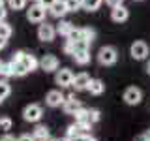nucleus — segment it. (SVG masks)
<instances>
[{
    "instance_id": "f257e3e1",
    "label": "nucleus",
    "mask_w": 150,
    "mask_h": 141,
    "mask_svg": "<svg viewBox=\"0 0 150 141\" xmlns=\"http://www.w3.org/2000/svg\"><path fill=\"white\" fill-rule=\"evenodd\" d=\"M118 60V51L115 49L112 45H105L100 49V53H98V62L101 66H112Z\"/></svg>"
},
{
    "instance_id": "79ce46f5",
    "label": "nucleus",
    "mask_w": 150,
    "mask_h": 141,
    "mask_svg": "<svg viewBox=\"0 0 150 141\" xmlns=\"http://www.w3.org/2000/svg\"><path fill=\"white\" fill-rule=\"evenodd\" d=\"M4 2H6V0H0V6H4Z\"/></svg>"
},
{
    "instance_id": "cd10ccee",
    "label": "nucleus",
    "mask_w": 150,
    "mask_h": 141,
    "mask_svg": "<svg viewBox=\"0 0 150 141\" xmlns=\"http://www.w3.org/2000/svg\"><path fill=\"white\" fill-rule=\"evenodd\" d=\"M9 94H11V88H9V85L6 81H0V98H8Z\"/></svg>"
},
{
    "instance_id": "f3484780",
    "label": "nucleus",
    "mask_w": 150,
    "mask_h": 141,
    "mask_svg": "<svg viewBox=\"0 0 150 141\" xmlns=\"http://www.w3.org/2000/svg\"><path fill=\"white\" fill-rule=\"evenodd\" d=\"M73 56V60L77 64H81V66H84V64H88L90 62V51H75V53L71 55Z\"/></svg>"
},
{
    "instance_id": "4c0bfd02",
    "label": "nucleus",
    "mask_w": 150,
    "mask_h": 141,
    "mask_svg": "<svg viewBox=\"0 0 150 141\" xmlns=\"http://www.w3.org/2000/svg\"><path fill=\"white\" fill-rule=\"evenodd\" d=\"M84 141H96L94 137H90V135H84Z\"/></svg>"
},
{
    "instance_id": "c03bdc74",
    "label": "nucleus",
    "mask_w": 150,
    "mask_h": 141,
    "mask_svg": "<svg viewBox=\"0 0 150 141\" xmlns=\"http://www.w3.org/2000/svg\"><path fill=\"white\" fill-rule=\"evenodd\" d=\"M0 66H2V60H0Z\"/></svg>"
},
{
    "instance_id": "4be33fe9",
    "label": "nucleus",
    "mask_w": 150,
    "mask_h": 141,
    "mask_svg": "<svg viewBox=\"0 0 150 141\" xmlns=\"http://www.w3.org/2000/svg\"><path fill=\"white\" fill-rule=\"evenodd\" d=\"M79 135H86V134H83V130L79 128L77 124H71L68 128V132H66V137L68 139H73V137H79Z\"/></svg>"
},
{
    "instance_id": "a878e982",
    "label": "nucleus",
    "mask_w": 150,
    "mask_h": 141,
    "mask_svg": "<svg viewBox=\"0 0 150 141\" xmlns=\"http://www.w3.org/2000/svg\"><path fill=\"white\" fill-rule=\"evenodd\" d=\"M66 8H68V11H77V9H81V0H64Z\"/></svg>"
},
{
    "instance_id": "ddd939ff",
    "label": "nucleus",
    "mask_w": 150,
    "mask_h": 141,
    "mask_svg": "<svg viewBox=\"0 0 150 141\" xmlns=\"http://www.w3.org/2000/svg\"><path fill=\"white\" fill-rule=\"evenodd\" d=\"M111 19L115 23H124V21H128L129 19V11H128V8L122 4V6H116V8H112V11H111Z\"/></svg>"
},
{
    "instance_id": "0eeeda50",
    "label": "nucleus",
    "mask_w": 150,
    "mask_h": 141,
    "mask_svg": "<svg viewBox=\"0 0 150 141\" xmlns=\"http://www.w3.org/2000/svg\"><path fill=\"white\" fill-rule=\"evenodd\" d=\"M58 66H60V62H58V58H56L54 55H43L41 60H40V68L43 70V72H47V73L56 72Z\"/></svg>"
},
{
    "instance_id": "b1692460",
    "label": "nucleus",
    "mask_w": 150,
    "mask_h": 141,
    "mask_svg": "<svg viewBox=\"0 0 150 141\" xmlns=\"http://www.w3.org/2000/svg\"><path fill=\"white\" fill-rule=\"evenodd\" d=\"M8 6H9V9L19 11V9H25L26 8V0H8Z\"/></svg>"
},
{
    "instance_id": "20e7f679",
    "label": "nucleus",
    "mask_w": 150,
    "mask_h": 141,
    "mask_svg": "<svg viewBox=\"0 0 150 141\" xmlns=\"http://www.w3.org/2000/svg\"><path fill=\"white\" fill-rule=\"evenodd\" d=\"M54 36H56V28L51 25V23H47V21H43V23H40V26H38V38H40L41 41H53L54 40Z\"/></svg>"
},
{
    "instance_id": "2f4dec72",
    "label": "nucleus",
    "mask_w": 150,
    "mask_h": 141,
    "mask_svg": "<svg viewBox=\"0 0 150 141\" xmlns=\"http://www.w3.org/2000/svg\"><path fill=\"white\" fill-rule=\"evenodd\" d=\"M105 4H107V6H111V8H116V6H122L124 0H105Z\"/></svg>"
},
{
    "instance_id": "f704fd0d",
    "label": "nucleus",
    "mask_w": 150,
    "mask_h": 141,
    "mask_svg": "<svg viewBox=\"0 0 150 141\" xmlns=\"http://www.w3.org/2000/svg\"><path fill=\"white\" fill-rule=\"evenodd\" d=\"M17 141H34V137H32V135H28V134H23Z\"/></svg>"
},
{
    "instance_id": "c756f323",
    "label": "nucleus",
    "mask_w": 150,
    "mask_h": 141,
    "mask_svg": "<svg viewBox=\"0 0 150 141\" xmlns=\"http://www.w3.org/2000/svg\"><path fill=\"white\" fill-rule=\"evenodd\" d=\"M88 119H90L92 124L98 122V120H100V111H98V109H88Z\"/></svg>"
},
{
    "instance_id": "c85d7f7f",
    "label": "nucleus",
    "mask_w": 150,
    "mask_h": 141,
    "mask_svg": "<svg viewBox=\"0 0 150 141\" xmlns=\"http://www.w3.org/2000/svg\"><path fill=\"white\" fill-rule=\"evenodd\" d=\"M66 40H69V41H79L81 40V28H71V32H69L68 34V38H66Z\"/></svg>"
},
{
    "instance_id": "393cba45",
    "label": "nucleus",
    "mask_w": 150,
    "mask_h": 141,
    "mask_svg": "<svg viewBox=\"0 0 150 141\" xmlns=\"http://www.w3.org/2000/svg\"><path fill=\"white\" fill-rule=\"evenodd\" d=\"M0 75H2V77H11L13 75L11 62H2V66H0Z\"/></svg>"
},
{
    "instance_id": "72a5a7b5",
    "label": "nucleus",
    "mask_w": 150,
    "mask_h": 141,
    "mask_svg": "<svg viewBox=\"0 0 150 141\" xmlns=\"http://www.w3.org/2000/svg\"><path fill=\"white\" fill-rule=\"evenodd\" d=\"M6 15H8V9L4 6H0V21H6Z\"/></svg>"
},
{
    "instance_id": "a19ab883",
    "label": "nucleus",
    "mask_w": 150,
    "mask_h": 141,
    "mask_svg": "<svg viewBox=\"0 0 150 141\" xmlns=\"http://www.w3.org/2000/svg\"><path fill=\"white\" fill-rule=\"evenodd\" d=\"M146 72H148V73H150V62H148V66H146Z\"/></svg>"
},
{
    "instance_id": "2eb2a0df",
    "label": "nucleus",
    "mask_w": 150,
    "mask_h": 141,
    "mask_svg": "<svg viewBox=\"0 0 150 141\" xmlns=\"http://www.w3.org/2000/svg\"><path fill=\"white\" fill-rule=\"evenodd\" d=\"M86 90L90 94H94V96H100V94H103V90H105V85H103L101 79H90Z\"/></svg>"
},
{
    "instance_id": "dca6fc26",
    "label": "nucleus",
    "mask_w": 150,
    "mask_h": 141,
    "mask_svg": "<svg viewBox=\"0 0 150 141\" xmlns=\"http://www.w3.org/2000/svg\"><path fill=\"white\" fill-rule=\"evenodd\" d=\"M56 28V34L58 36H64V38H68V34L71 32V28H73V25L69 21H64V19H60V23L54 26Z\"/></svg>"
},
{
    "instance_id": "7ed1b4c3",
    "label": "nucleus",
    "mask_w": 150,
    "mask_h": 141,
    "mask_svg": "<svg viewBox=\"0 0 150 141\" xmlns=\"http://www.w3.org/2000/svg\"><path fill=\"white\" fill-rule=\"evenodd\" d=\"M11 60H21V62L26 66V70H28V72H34L38 66H40V60H38L34 55L25 53V51H17V53L13 55V58H11Z\"/></svg>"
},
{
    "instance_id": "6e6552de",
    "label": "nucleus",
    "mask_w": 150,
    "mask_h": 141,
    "mask_svg": "<svg viewBox=\"0 0 150 141\" xmlns=\"http://www.w3.org/2000/svg\"><path fill=\"white\" fill-rule=\"evenodd\" d=\"M141 100H143V92H141V88H137V87L126 88L124 102L128 103V105H137V103H141Z\"/></svg>"
},
{
    "instance_id": "39448f33",
    "label": "nucleus",
    "mask_w": 150,
    "mask_h": 141,
    "mask_svg": "<svg viewBox=\"0 0 150 141\" xmlns=\"http://www.w3.org/2000/svg\"><path fill=\"white\" fill-rule=\"evenodd\" d=\"M41 115H43V111H41V107L38 103H30V105H26L23 109V119L28 122H38L41 119Z\"/></svg>"
},
{
    "instance_id": "473e14b6",
    "label": "nucleus",
    "mask_w": 150,
    "mask_h": 141,
    "mask_svg": "<svg viewBox=\"0 0 150 141\" xmlns=\"http://www.w3.org/2000/svg\"><path fill=\"white\" fill-rule=\"evenodd\" d=\"M38 2H40L43 8H47V9H49V8H51V6H53V4L56 2V0H38Z\"/></svg>"
},
{
    "instance_id": "e433bc0d",
    "label": "nucleus",
    "mask_w": 150,
    "mask_h": 141,
    "mask_svg": "<svg viewBox=\"0 0 150 141\" xmlns=\"http://www.w3.org/2000/svg\"><path fill=\"white\" fill-rule=\"evenodd\" d=\"M135 141H148V139H146V135H144V134H141V135L135 137Z\"/></svg>"
},
{
    "instance_id": "7c9ffc66",
    "label": "nucleus",
    "mask_w": 150,
    "mask_h": 141,
    "mask_svg": "<svg viewBox=\"0 0 150 141\" xmlns=\"http://www.w3.org/2000/svg\"><path fill=\"white\" fill-rule=\"evenodd\" d=\"M64 53H68V55H73V41L66 40V43H64Z\"/></svg>"
},
{
    "instance_id": "1a4fd4ad",
    "label": "nucleus",
    "mask_w": 150,
    "mask_h": 141,
    "mask_svg": "<svg viewBox=\"0 0 150 141\" xmlns=\"http://www.w3.org/2000/svg\"><path fill=\"white\" fill-rule=\"evenodd\" d=\"M129 53L135 60H144L148 56V45L144 43V41H135V43L131 45Z\"/></svg>"
},
{
    "instance_id": "f03ea898",
    "label": "nucleus",
    "mask_w": 150,
    "mask_h": 141,
    "mask_svg": "<svg viewBox=\"0 0 150 141\" xmlns=\"http://www.w3.org/2000/svg\"><path fill=\"white\" fill-rule=\"evenodd\" d=\"M45 13H47V8H43L40 2H34L30 8L26 9V19L30 23H43L45 21Z\"/></svg>"
},
{
    "instance_id": "6ab92c4d",
    "label": "nucleus",
    "mask_w": 150,
    "mask_h": 141,
    "mask_svg": "<svg viewBox=\"0 0 150 141\" xmlns=\"http://www.w3.org/2000/svg\"><path fill=\"white\" fill-rule=\"evenodd\" d=\"M103 0H81V9H86V11H96L100 9Z\"/></svg>"
},
{
    "instance_id": "aec40b11",
    "label": "nucleus",
    "mask_w": 150,
    "mask_h": 141,
    "mask_svg": "<svg viewBox=\"0 0 150 141\" xmlns=\"http://www.w3.org/2000/svg\"><path fill=\"white\" fill-rule=\"evenodd\" d=\"M32 137H34V141H45L49 137V128L47 126H38L34 134H32Z\"/></svg>"
},
{
    "instance_id": "ea45409f",
    "label": "nucleus",
    "mask_w": 150,
    "mask_h": 141,
    "mask_svg": "<svg viewBox=\"0 0 150 141\" xmlns=\"http://www.w3.org/2000/svg\"><path fill=\"white\" fill-rule=\"evenodd\" d=\"M45 141H58V139H53V137H47Z\"/></svg>"
},
{
    "instance_id": "5701e85b",
    "label": "nucleus",
    "mask_w": 150,
    "mask_h": 141,
    "mask_svg": "<svg viewBox=\"0 0 150 141\" xmlns=\"http://www.w3.org/2000/svg\"><path fill=\"white\" fill-rule=\"evenodd\" d=\"M13 34L11 26L8 25L6 21H0V38H4V40H9V36Z\"/></svg>"
},
{
    "instance_id": "a211bd4d",
    "label": "nucleus",
    "mask_w": 150,
    "mask_h": 141,
    "mask_svg": "<svg viewBox=\"0 0 150 141\" xmlns=\"http://www.w3.org/2000/svg\"><path fill=\"white\" fill-rule=\"evenodd\" d=\"M11 70H13V75H17V77H23V75L30 73L21 60H11Z\"/></svg>"
},
{
    "instance_id": "a18cd8bd",
    "label": "nucleus",
    "mask_w": 150,
    "mask_h": 141,
    "mask_svg": "<svg viewBox=\"0 0 150 141\" xmlns=\"http://www.w3.org/2000/svg\"><path fill=\"white\" fill-rule=\"evenodd\" d=\"M0 103H2V98H0Z\"/></svg>"
},
{
    "instance_id": "49530a36",
    "label": "nucleus",
    "mask_w": 150,
    "mask_h": 141,
    "mask_svg": "<svg viewBox=\"0 0 150 141\" xmlns=\"http://www.w3.org/2000/svg\"><path fill=\"white\" fill-rule=\"evenodd\" d=\"M36 2H38V0H36Z\"/></svg>"
},
{
    "instance_id": "412c9836",
    "label": "nucleus",
    "mask_w": 150,
    "mask_h": 141,
    "mask_svg": "<svg viewBox=\"0 0 150 141\" xmlns=\"http://www.w3.org/2000/svg\"><path fill=\"white\" fill-rule=\"evenodd\" d=\"M81 40L88 41V43H92V41L96 40V30H94V28H90V26H83V28H81Z\"/></svg>"
},
{
    "instance_id": "bb28decb",
    "label": "nucleus",
    "mask_w": 150,
    "mask_h": 141,
    "mask_svg": "<svg viewBox=\"0 0 150 141\" xmlns=\"http://www.w3.org/2000/svg\"><path fill=\"white\" fill-rule=\"evenodd\" d=\"M11 119L9 117H0V130L2 132H8V130H11Z\"/></svg>"
},
{
    "instance_id": "423d86ee",
    "label": "nucleus",
    "mask_w": 150,
    "mask_h": 141,
    "mask_svg": "<svg viewBox=\"0 0 150 141\" xmlns=\"http://www.w3.org/2000/svg\"><path fill=\"white\" fill-rule=\"evenodd\" d=\"M73 72L68 68H62V70H56V75H54V81L56 85H60V87H71L73 83Z\"/></svg>"
},
{
    "instance_id": "58836bf2",
    "label": "nucleus",
    "mask_w": 150,
    "mask_h": 141,
    "mask_svg": "<svg viewBox=\"0 0 150 141\" xmlns=\"http://www.w3.org/2000/svg\"><path fill=\"white\" fill-rule=\"evenodd\" d=\"M144 135H146V139L150 141V130H148V132H144Z\"/></svg>"
},
{
    "instance_id": "9d476101",
    "label": "nucleus",
    "mask_w": 150,
    "mask_h": 141,
    "mask_svg": "<svg viewBox=\"0 0 150 141\" xmlns=\"http://www.w3.org/2000/svg\"><path fill=\"white\" fill-rule=\"evenodd\" d=\"M64 102H66V98L60 90H49L47 96H45V103L49 107H58V105H62Z\"/></svg>"
},
{
    "instance_id": "4468645a",
    "label": "nucleus",
    "mask_w": 150,
    "mask_h": 141,
    "mask_svg": "<svg viewBox=\"0 0 150 141\" xmlns=\"http://www.w3.org/2000/svg\"><path fill=\"white\" fill-rule=\"evenodd\" d=\"M49 13H51L53 17H56V19H62L66 13H68V8H66L64 0H56L53 6L49 8Z\"/></svg>"
},
{
    "instance_id": "c9c22d12",
    "label": "nucleus",
    "mask_w": 150,
    "mask_h": 141,
    "mask_svg": "<svg viewBox=\"0 0 150 141\" xmlns=\"http://www.w3.org/2000/svg\"><path fill=\"white\" fill-rule=\"evenodd\" d=\"M0 141H17V139L13 137V135H9V134H6V135H2V137H0Z\"/></svg>"
},
{
    "instance_id": "37998d69",
    "label": "nucleus",
    "mask_w": 150,
    "mask_h": 141,
    "mask_svg": "<svg viewBox=\"0 0 150 141\" xmlns=\"http://www.w3.org/2000/svg\"><path fill=\"white\" fill-rule=\"evenodd\" d=\"M60 141H69V139H68V137H66V139H60Z\"/></svg>"
},
{
    "instance_id": "9b49d317",
    "label": "nucleus",
    "mask_w": 150,
    "mask_h": 141,
    "mask_svg": "<svg viewBox=\"0 0 150 141\" xmlns=\"http://www.w3.org/2000/svg\"><path fill=\"white\" fill-rule=\"evenodd\" d=\"M62 105H64V113H66V115H75L77 111H81V109H83L81 102H79L75 96H69V98H66V102L62 103Z\"/></svg>"
},
{
    "instance_id": "f8f14e48",
    "label": "nucleus",
    "mask_w": 150,
    "mask_h": 141,
    "mask_svg": "<svg viewBox=\"0 0 150 141\" xmlns=\"http://www.w3.org/2000/svg\"><path fill=\"white\" fill-rule=\"evenodd\" d=\"M88 83H90V75L84 73V72H81V73H77V75L73 77L71 87L75 88V90H86V88H88Z\"/></svg>"
}]
</instances>
